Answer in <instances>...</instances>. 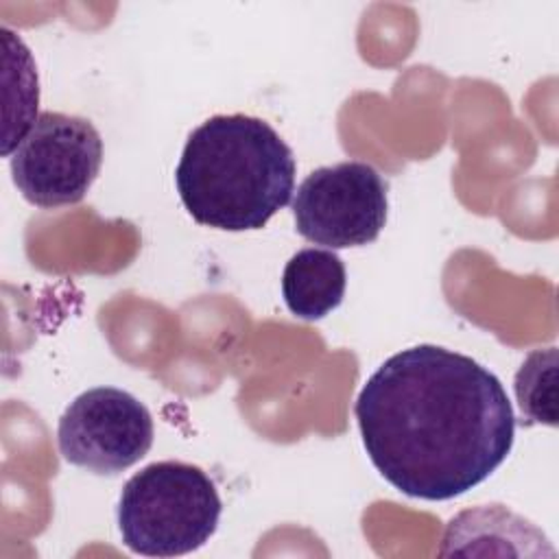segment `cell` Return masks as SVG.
Wrapping results in <instances>:
<instances>
[{"label":"cell","mask_w":559,"mask_h":559,"mask_svg":"<svg viewBox=\"0 0 559 559\" xmlns=\"http://www.w3.org/2000/svg\"><path fill=\"white\" fill-rule=\"evenodd\" d=\"M362 445L397 491L450 500L509 456L515 415L502 382L474 358L415 345L386 358L356 400Z\"/></svg>","instance_id":"1"},{"label":"cell","mask_w":559,"mask_h":559,"mask_svg":"<svg viewBox=\"0 0 559 559\" xmlns=\"http://www.w3.org/2000/svg\"><path fill=\"white\" fill-rule=\"evenodd\" d=\"M175 183L197 223L260 229L295 192V155L260 118L212 116L188 135Z\"/></svg>","instance_id":"2"},{"label":"cell","mask_w":559,"mask_h":559,"mask_svg":"<svg viewBox=\"0 0 559 559\" xmlns=\"http://www.w3.org/2000/svg\"><path fill=\"white\" fill-rule=\"evenodd\" d=\"M214 480L197 465L157 461L133 474L118 500L122 544L146 557H179L201 548L221 520Z\"/></svg>","instance_id":"3"},{"label":"cell","mask_w":559,"mask_h":559,"mask_svg":"<svg viewBox=\"0 0 559 559\" xmlns=\"http://www.w3.org/2000/svg\"><path fill=\"white\" fill-rule=\"evenodd\" d=\"M22 197L37 207L79 203L103 164L96 127L61 111H44L9 157Z\"/></svg>","instance_id":"4"},{"label":"cell","mask_w":559,"mask_h":559,"mask_svg":"<svg viewBox=\"0 0 559 559\" xmlns=\"http://www.w3.org/2000/svg\"><path fill=\"white\" fill-rule=\"evenodd\" d=\"M386 179L367 162L321 166L295 192V229L328 249L373 242L386 223Z\"/></svg>","instance_id":"5"},{"label":"cell","mask_w":559,"mask_h":559,"mask_svg":"<svg viewBox=\"0 0 559 559\" xmlns=\"http://www.w3.org/2000/svg\"><path fill=\"white\" fill-rule=\"evenodd\" d=\"M61 456L94 474H118L135 465L153 445V417L131 393L96 386L70 402L59 417Z\"/></svg>","instance_id":"6"},{"label":"cell","mask_w":559,"mask_h":559,"mask_svg":"<svg viewBox=\"0 0 559 559\" xmlns=\"http://www.w3.org/2000/svg\"><path fill=\"white\" fill-rule=\"evenodd\" d=\"M345 286V264L332 249H301L286 262L282 273L284 301L304 321L323 319L338 308Z\"/></svg>","instance_id":"7"},{"label":"cell","mask_w":559,"mask_h":559,"mask_svg":"<svg viewBox=\"0 0 559 559\" xmlns=\"http://www.w3.org/2000/svg\"><path fill=\"white\" fill-rule=\"evenodd\" d=\"M4 46V131H2V155H11L13 146L22 142L28 129L37 120V72L31 50L24 41L9 28L0 31Z\"/></svg>","instance_id":"8"},{"label":"cell","mask_w":559,"mask_h":559,"mask_svg":"<svg viewBox=\"0 0 559 559\" xmlns=\"http://www.w3.org/2000/svg\"><path fill=\"white\" fill-rule=\"evenodd\" d=\"M515 397L526 424L557 426V349H533L515 373Z\"/></svg>","instance_id":"9"}]
</instances>
